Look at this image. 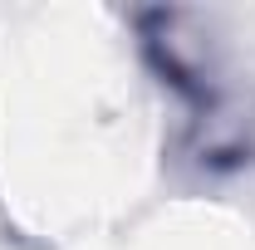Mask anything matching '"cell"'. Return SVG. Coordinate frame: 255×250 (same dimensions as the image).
<instances>
[{
	"mask_svg": "<svg viewBox=\"0 0 255 250\" xmlns=\"http://www.w3.org/2000/svg\"><path fill=\"white\" fill-rule=\"evenodd\" d=\"M137 39L162 84L172 94L191 98L201 108H216V79H221V39L211 20L187 10H152L137 15Z\"/></svg>",
	"mask_w": 255,
	"mask_h": 250,
	"instance_id": "obj_1",
	"label": "cell"
}]
</instances>
